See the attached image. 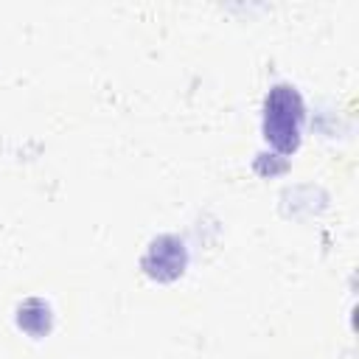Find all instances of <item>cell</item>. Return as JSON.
<instances>
[{
    "label": "cell",
    "mask_w": 359,
    "mask_h": 359,
    "mask_svg": "<svg viewBox=\"0 0 359 359\" xmlns=\"http://www.w3.org/2000/svg\"><path fill=\"white\" fill-rule=\"evenodd\" d=\"M185 264H188V250L177 236H157L140 261L143 272L160 283L180 278L185 272Z\"/></svg>",
    "instance_id": "7a4b0ae2"
},
{
    "label": "cell",
    "mask_w": 359,
    "mask_h": 359,
    "mask_svg": "<svg viewBox=\"0 0 359 359\" xmlns=\"http://www.w3.org/2000/svg\"><path fill=\"white\" fill-rule=\"evenodd\" d=\"M17 325L31 334V337H42L50 331V309L45 300L39 297H28L20 309H17Z\"/></svg>",
    "instance_id": "3957f363"
},
{
    "label": "cell",
    "mask_w": 359,
    "mask_h": 359,
    "mask_svg": "<svg viewBox=\"0 0 359 359\" xmlns=\"http://www.w3.org/2000/svg\"><path fill=\"white\" fill-rule=\"evenodd\" d=\"M303 98L292 84H275L264 98V137L283 154L300 146Z\"/></svg>",
    "instance_id": "6da1fadb"
}]
</instances>
